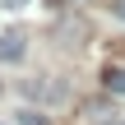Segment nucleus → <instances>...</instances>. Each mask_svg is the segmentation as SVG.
<instances>
[{"label":"nucleus","mask_w":125,"mask_h":125,"mask_svg":"<svg viewBox=\"0 0 125 125\" xmlns=\"http://www.w3.org/2000/svg\"><path fill=\"white\" fill-rule=\"evenodd\" d=\"M28 97H60V83H46V79H28L23 83Z\"/></svg>","instance_id":"f03ea898"},{"label":"nucleus","mask_w":125,"mask_h":125,"mask_svg":"<svg viewBox=\"0 0 125 125\" xmlns=\"http://www.w3.org/2000/svg\"><path fill=\"white\" fill-rule=\"evenodd\" d=\"M23 51H28L23 32H0V60H5V65H19V60H23Z\"/></svg>","instance_id":"f257e3e1"},{"label":"nucleus","mask_w":125,"mask_h":125,"mask_svg":"<svg viewBox=\"0 0 125 125\" xmlns=\"http://www.w3.org/2000/svg\"><path fill=\"white\" fill-rule=\"evenodd\" d=\"M102 83H107V93H125V65H107Z\"/></svg>","instance_id":"7ed1b4c3"},{"label":"nucleus","mask_w":125,"mask_h":125,"mask_svg":"<svg viewBox=\"0 0 125 125\" xmlns=\"http://www.w3.org/2000/svg\"><path fill=\"white\" fill-rule=\"evenodd\" d=\"M116 9H121V19H125V0H121V5H116Z\"/></svg>","instance_id":"423d86ee"},{"label":"nucleus","mask_w":125,"mask_h":125,"mask_svg":"<svg viewBox=\"0 0 125 125\" xmlns=\"http://www.w3.org/2000/svg\"><path fill=\"white\" fill-rule=\"evenodd\" d=\"M0 5H5V9H23L28 0H0Z\"/></svg>","instance_id":"39448f33"},{"label":"nucleus","mask_w":125,"mask_h":125,"mask_svg":"<svg viewBox=\"0 0 125 125\" xmlns=\"http://www.w3.org/2000/svg\"><path fill=\"white\" fill-rule=\"evenodd\" d=\"M14 125H46V116H42V111H32V107H23V111L14 116Z\"/></svg>","instance_id":"20e7f679"}]
</instances>
